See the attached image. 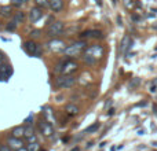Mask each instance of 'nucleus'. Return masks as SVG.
Returning a JSON list of instances; mask_svg holds the SVG:
<instances>
[{
	"label": "nucleus",
	"instance_id": "obj_1",
	"mask_svg": "<svg viewBox=\"0 0 157 151\" xmlns=\"http://www.w3.org/2000/svg\"><path fill=\"white\" fill-rule=\"evenodd\" d=\"M37 127L40 133L44 136V138H51L54 135V128H52V124L48 122L46 118H41L40 121L37 122Z\"/></svg>",
	"mask_w": 157,
	"mask_h": 151
},
{
	"label": "nucleus",
	"instance_id": "obj_2",
	"mask_svg": "<svg viewBox=\"0 0 157 151\" xmlns=\"http://www.w3.org/2000/svg\"><path fill=\"white\" fill-rule=\"evenodd\" d=\"M63 29H65L63 22H61V21L51 22L48 29H47V35H48L50 37H58V36H61L63 33Z\"/></svg>",
	"mask_w": 157,
	"mask_h": 151
},
{
	"label": "nucleus",
	"instance_id": "obj_3",
	"mask_svg": "<svg viewBox=\"0 0 157 151\" xmlns=\"http://www.w3.org/2000/svg\"><path fill=\"white\" fill-rule=\"evenodd\" d=\"M76 83V78L73 77V76H61V77L57 78V81H55V87L57 88H69V87H72L73 84Z\"/></svg>",
	"mask_w": 157,
	"mask_h": 151
},
{
	"label": "nucleus",
	"instance_id": "obj_4",
	"mask_svg": "<svg viewBox=\"0 0 157 151\" xmlns=\"http://www.w3.org/2000/svg\"><path fill=\"white\" fill-rule=\"evenodd\" d=\"M77 69H78L77 63L72 59H68V61H63V65H62V68H61L59 73L63 76H71V74H73Z\"/></svg>",
	"mask_w": 157,
	"mask_h": 151
},
{
	"label": "nucleus",
	"instance_id": "obj_5",
	"mask_svg": "<svg viewBox=\"0 0 157 151\" xmlns=\"http://www.w3.org/2000/svg\"><path fill=\"white\" fill-rule=\"evenodd\" d=\"M86 47V43L84 41H80V43H75L72 44V46L66 47L65 51H63V54L68 55V57H76V55H78L81 52V50Z\"/></svg>",
	"mask_w": 157,
	"mask_h": 151
},
{
	"label": "nucleus",
	"instance_id": "obj_6",
	"mask_svg": "<svg viewBox=\"0 0 157 151\" xmlns=\"http://www.w3.org/2000/svg\"><path fill=\"white\" fill-rule=\"evenodd\" d=\"M84 54L91 57V58H94V59H99V58L103 55V48L101 46H90L88 48H86Z\"/></svg>",
	"mask_w": 157,
	"mask_h": 151
},
{
	"label": "nucleus",
	"instance_id": "obj_7",
	"mask_svg": "<svg viewBox=\"0 0 157 151\" xmlns=\"http://www.w3.org/2000/svg\"><path fill=\"white\" fill-rule=\"evenodd\" d=\"M24 48H25V51H26V54L32 55V57H37V55L40 54L37 44H36L35 41H32V40L25 41V43H24Z\"/></svg>",
	"mask_w": 157,
	"mask_h": 151
},
{
	"label": "nucleus",
	"instance_id": "obj_8",
	"mask_svg": "<svg viewBox=\"0 0 157 151\" xmlns=\"http://www.w3.org/2000/svg\"><path fill=\"white\" fill-rule=\"evenodd\" d=\"M47 47H48L50 51L52 52H63L65 51V43L61 40H57V39H54V40H51L48 44H47Z\"/></svg>",
	"mask_w": 157,
	"mask_h": 151
},
{
	"label": "nucleus",
	"instance_id": "obj_9",
	"mask_svg": "<svg viewBox=\"0 0 157 151\" xmlns=\"http://www.w3.org/2000/svg\"><path fill=\"white\" fill-rule=\"evenodd\" d=\"M43 8H40V7H32L30 8V11H29V21L30 22H37L39 19L43 17Z\"/></svg>",
	"mask_w": 157,
	"mask_h": 151
},
{
	"label": "nucleus",
	"instance_id": "obj_10",
	"mask_svg": "<svg viewBox=\"0 0 157 151\" xmlns=\"http://www.w3.org/2000/svg\"><path fill=\"white\" fill-rule=\"evenodd\" d=\"M13 74V68L8 63H2L0 65V80H8Z\"/></svg>",
	"mask_w": 157,
	"mask_h": 151
},
{
	"label": "nucleus",
	"instance_id": "obj_11",
	"mask_svg": "<svg viewBox=\"0 0 157 151\" xmlns=\"http://www.w3.org/2000/svg\"><path fill=\"white\" fill-rule=\"evenodd\" d=\"M8 147H10L11 150L18 151V150L24 149V147H25V143H24V140H22V139L13 138V136H11V138L8 139Z\"/></svg>",
	"mask_w": 157,
	"mask_h": 151
},
{
	"label": "nucleus",
	"instance_id": "obj_12",
	"mask_svg": "<svg viewBox=\"0 0 157 151\" xmlns=\"http://www.w3.org/2000/svg\"><path fill=\"white\" fill-rule=\"evenodd\" d=\"M50 8L54 13H59L63 8V2L62 0H50Z\"/></svg>",
	"mask_w": 157,
	"mask_h": 151
},
{
	"label": "nucleus",
	"instance_id": "obj_13",
	"mask_svg": "<svg viewBox=\"0 0 157 151\" xmlns=\"http://www.w3.org/2000/svg\"><path fill=\"white\" fill-rule=\"evenodd\" d=\"M43 116L46 117V120L48 122H55V117H54V113H52V110H51V107L50 106H44L43 107Z\"/></svg>",
	"mask_w": 157,
	"mask_h": 151
},
{
	"label": "nucleus",
	"instance_id": "obj_14",
	"mask_svg": "<svg viewBox=\"0 0 157 151\" xmlns=\"http://www.w3.org/2000/svg\"><path fill=\"white\" fill-rule=\"evenodd\" d=\"M11 136L13 138H18V139H22L25 136V127H15L13 128V131H11Z\"/></svg>",
	"mask_w": 157,
	"mask_h": 151
},
{
	"label": "nucleus",
	"instance_id": "obj_15",
	"mask_svg": "<svg viewBox=\"0 0 157 151\" xmlns=\"http://www.w3.org/2000/svg\"><path fill=\"white\" fill-rule=\"evenodd\" d=\"M81 37H83V39L101 37V32H98V30H88V32H84V33H81Z\"/></svg>",
	"mask_w": 157,
	"mask_h": 151
},
{
	"label": "nucleus",
	"instance_id": "obj_16",
	"mask_svg": "<svg viewBox=\"0 0 157 151\" xmlns=\"http://www.w3.org/2000/svg\"><path fill=\"white\" fill-rule=\"evenodd\" d=\"M11 13H13V8H11L10 6H3V7H0V14H2L3 17H10Z\"/></svg>",
	"mask_w": 157,
	"mask_h": 151
},
{
	"label": "nucleus",
	"instance_id": "obj_17",
	"mask_svg": "<svg viewBox=\"0 0 157 151\" xmlns=\"http://www.w3.org/2000/svg\"><path fill=\"white\" fill-rule=\"evenodd\" d=\"M40 146H39L37 142H32V143H28L26 144V150L28 151H39Z\"/></svg>",
	"mask_w": 157,
	"mask_h": 151
},
{
	"label": "nucleus",
	"instance_id": "obj_18",
	"mask_svg": "<svg viewBox=\"0 0 157 151\" xmlns=\"http://www.w3.org/2000/svg\"><path fill=\"white\" fill-rule=\"evenodd\" d=\"M36 6L40 8H47L50 7V0H35Z\"/></svg>",
	"mask_w": 157,
	"mask_h": 151
},
{
	"label": "nucleus",
	"instance_id": "obj_19",
	"mask_svg": "<svg viewBox=\"0 0 157 151\" xmlns=\"http://www.w3.org/2000/svg\"><path fill=\"white\" fill-rule=\"evenodd\" d=\"M24 19H25V14L22 13V11H19V13H17V14H15V17H14L13 21H14V22H17V24H21V22L24 21Z\"/></svg>",
	"mask_w": 157,
	"mask_h": 151
},
{
	"label": "nucleus",
	"instance_id": "obj_20",
	"mask_svg": "<svg viewBox=\"0 0 157 151\" xmlns=\"http://www.w3.org/2000/svg\"><path fill=\"white\" fill-rule=\"evenodd\" d=\"M66 111H68L69 114H77L78 109L76 107V106H73V105H68L66 106Z\"/></svg>",
	"mask_w": 157,
	"mask_h": 151
},
{
	"label": "nucleus",
	"instance_id": "obj_21",
	"mask_svg": "<svg viewBox=\"0 0 157 151\" xmlns=\"http://www.w3.org/2000/svg\"><path fill=\"white\" fill-rule=\"evenodd\" d=\"M35 135V131H33V128L32 127H26L25 128V138H30V136H33Z\"/></svg>",
	"mask_w": 157,
	"mask_h": 151
},
{
	"label": "nucleus",
	"instance_id": "obj_22",
	"mask_svg": "<svg viewBox=\"0 0 157 151\" xmlns=\"http://www.w3.org/2000/svg\"><path fill=\"white\" fill-rule=\"evenodd\" d=\"M17 22H14V21H11V22H8V25H7V28H6V29L8 30V32H14V30H15V28H17Z\"/></svg>",
	"mask_w": 157,
	"mask_h": 151
},
{
	"label": "nucleus",
	"instance_id": "obj_23",
	"mask_svg": "<svg viewBox=\"0 0 157 151\" xmlns=\"http://www.w3.org/2000/svg\"><path fill=\"white\" fill-rule=\"evenodd\" d=\"M98 128H99V124H98V122H95V124H94V125H91V127H90V128H87V131H86V132H87V133H91V132H95V131H97V129H98Z\"/></svg>",
	"mask_w": 157,
	"mask_h": 151
},
{
	"label": "nucleus",
	"instance_id": "obj_24",
	"mask_svg": "<svg viewBox=\"0 0 157 151\" xmlns=\"http://www.w3.org/2000/svg\"><path fill=\"white\" fill-rule=\"evenodd\" d=\"M11 2H13V4L15 6V7H19V6L22 4V2H21V0H11Z\"/></svg>",
	"mask_w": 157,
	"mask_h": 151
},
{
	"label": "nucleus",
	"instance_id": "obj_25",
	"mask_svg": "<svg viewBox=\"0 0 157 151\" xmlns=\"http://www.w3.org/2000/svg\"><path fill=\"white\" fill-rule=\"evenodd\" d=\"M0 151H11V149L8 146H2V149H0Z\"/></svg>",
	"mask_w": 157,
	"mask_h": 151
},
{
	"label": "nucleus",
	"instance_id": "obj_26",
	"mask_svg": "<svg viewBox=\"0 0 157 151\" xmlns=\"http://www.w3.org/2000/svg\"><path fill=\"white\" fill-rule=\"evenodd\" d=\"M3 61H4V57H3V54H2V52H0V65H2V63H3Z\"/></svg>",
	"mask_w": 157,
	"mask_h": 151
},
{
	"label": "nucleus",
	"instance_id": "obj_27",
	"mask_svg": "<svg viewBox=\"0 0 157 151\" xmlns=\"http://www.w3.org/2000/svg\"><path fill=\"white\" fill-rule=\"evenodd\" d=\"M18 151H28L26 149H25V147H24V149H21V150H18Z\"/></svg>",
	"mask_w": 157,
	"mask_h": 151
},
{
	"label": "nucleus",
	"instance_id": "obj_28",
	"mask_svg": "<svg viewBox=\"0 0 157 151\" xmlns=\"http://www.w3.org/2000/svg\"><path fill=\"white\" fill-rule=\"evenodd\" d=\"M21 2H22V3H25V2H28V0H21Z\"/></svg>",
	"mask_w": 157,
	"mask_h": 151
},
{
	"label": "nucleus",
	"instance_id": "obj_29",
	"mask_svg": "<svg viewBox=\"0 0 157 151\" xmlns=\"http://www.w3.org/2000/svg\"><path fill=\"white\" fill-rule=\"evenodd\" d=\"M39 151H44V150H39Z\"/></svg>",
	"mask_w": 157,
	"mask_h": 151
},
{
	"label": "nucleus",
	"instance_id": "obj_30",
	"mask_svg": "<svg viewBox=\"0 0 157 151\" xmlns=\"http://www.w3.org/2000/svg\"><path fill=\"white\" fill-rule=\"evenodd\" d=\"M0 149H2V146H0Z\"/></svg>",
	"mask_w": 157,
	"mask_h": 151
}]
</instances>
